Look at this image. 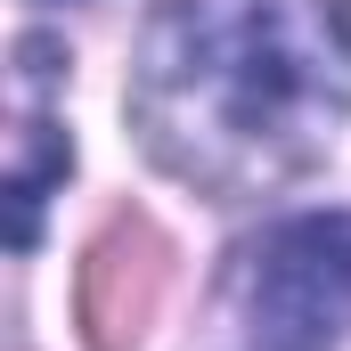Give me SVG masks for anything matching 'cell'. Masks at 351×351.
Instances as JSON below:
<instances>
[{"label":"cell","instance_id":"6da1fadb","mask_svg":"<svg viewBox=\"0 0 351 351\" xmlns=\"http://www.w3.org/2000/svg\"><path fill=\"white\" fill-rule=\"evenodd\" d=\"M351 114L343 0H164L131 66V131L204 196L311 172Z\"/></svg>","mask_w":351,"mask_h":351},{"label":"cell","instance_id":"7a4b0ae2","mask_svg":"<svg viewBox=\"0 0 351 351\" xmlns=\"http://www.w3.org/2000/svg\"><path fill=\"white\" fill-rule=\"evenodd\" d=\"M237 351H335L351 335V213H294L229 262Z\"/></svg>","mask_w":351,"mask_h":351},{"label":"cell","instance_id":"277c9868","mask_svg":"<svg viewBox=\"0 0 351 351\" xmlns=\"http://www.w3.org/2000/svg\"><path fill=\"white\" fill-rule=\"evenodd\" d=\"M66 172H74V139H66L49 114H25V123H16V156H8V237H16V245H33L41 204H49V188Z\"/></svg>","mask_w":351,"mask_h":351},{"label":"cell","instance_id":"3957f363","mask_svg":"<svg viewBox=\"0 0 351 351\" xmlns=\"http://www.w3.org/2000/svg\"><path fill=\"white\" fill-rule=\"evenodd\" d=\"M164 286H172V237H164L147 213H114V221L82 245V269H74L82 343L90 351H131L156 327Z\"/></svg>","mask_w":351,"mask_h":351}]
</instances>
